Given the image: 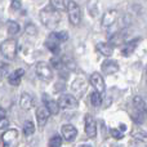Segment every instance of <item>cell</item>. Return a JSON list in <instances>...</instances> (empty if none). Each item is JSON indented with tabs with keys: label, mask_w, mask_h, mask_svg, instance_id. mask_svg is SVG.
Returning <instances> with one entry per match:
<instances>
[{
	"label": "cell",
	"mask_w": 147,
	"mask_h": 147,
	"mask_svg": "<svg viewBox=\"0 0 147 147\" xmlns=\"http://www.w3.org/2000/svg\"><path fill=\"white\" fill-rule=\"evenodd\" d=\"M40 20L44 26H47V27H49V28H54L61 22V14H59V12L54 10L53 8L49 5V7L41 9Z\"/></svg>",
	"instance_id": "obj_1"
},
{
	"label": "cell",
	"mask_w": 147,
	"mask_h": 147,
	"mask_svg": "<svg viewBox=\"0 0 147 147\" xmlns=\"http://www.w3.org/2000/svg\"><path fill=\"white\" fill-rule=\"evenodd\" d=\"M67 14H69V20L74 26H79L81 22V9L74 0H69L66 4Z\"/></svg>",
	"instance_id": "obj_2"
},
{
	"label": "cell",
	"mask_w": 147,
	"mask_h": 147,
	"mask_svg": "<svg viewBox=\"0 0 147 147\" xmlns=\"http://www.w3.org/2000/svg\"><path fill=\"white\" fill-rule=\"evenodd\" d=\"M0 52L8 59H14L17 56V41L14 39H7L0 45Z\"/></svg>",
	"instance_id": "obj_3"
},
{
	"label": "cell",
	"mask_w": 147,
	"mask_h": 147,
	"mask_svg": "<svg viewBox=\"0 0 147 147\" xmlns=\"http://www.w3.org/2000/svg\"><path fill=\"white\" fill-rule=\"evenodd\" d=\"M58 106L62 110H70V109H75L78 106V99L75 98L71 94H63L59 97L58 99Z\"/></svg>",
	"instance_id": "obj_4"
},
{
	"label": "cell",
	"mask_w": 147,
	"mask_h": 147,
	"mask_svg": "<svg viewBox=\"0 0 147 147\" xmlns=\"http://www.w3.org/2000/svg\"><path fill=\"white\" fill-rule=\"evenodd\" d=\"M36 75L41 79V80L49 81L52 78H53V72H52V69L45 63V62H39L36 65Z\"/></svg>",
	"instance_id": "obj_5"
},
{
	"label": "cell",
	"mask_w": 147,
	"mask_h": 147,
	"mask_svg": "<svg viewBox=\"0 0 147 147\" xmlns=\"http://www.w3.org/2000/svg\"><path fill=\"white\" fill-rule=\"evenodd\" d=\"M89 81H90V84L93 85V88L97 89L96 92H98V93H103V92H105L106 85H105V80H103V78H102V75L99 72L92 74Z\"/></svg>",
	"instance_id": "obj_6"
},
{
	"label": "cell",
	"mask_w": 147,
	"mask_h": 147,
	"mask_svg": "<svg viewBox=\"0 0 147 147\" xmlns=\"http://www.w3.org/2000/svg\"><path fill=\"white\" fill-rule=\"evenodd\" d=\"M44 44H45V47L52 52V53L57 54L59 52V44H61V41L58 40L56 32H52L51 35L47 38V40H45V43Z\"/></svg>",
	"instance_id": "obj_7"
},
{
	"label": "cell",
	"mask_w": 147,
	"mask_h": 147,
	"mask_svg": "<svg viewBox=\"0 0 147 147\" xmlns=\"http://www.w3.org/2000/svg\"><path fill=\"white\" fill-rule=\"evenodd\" d=\"M116 20H117V10H115V9L107 10L103 14V17H102V22H101L102 27H105V28L110 27V26H112L116 22Z\"/></svg>",
	"instance_id": "obj_8"
},
{
	"label": "cell",
	"mask_w": 147,
	"mask_h": 147,
	"mask_svg": "<svg viewBox=\"0 0 147 147\" xmlns=\"http://www.w3.org/2000/svg\"><path fill=\"white\" fill-rule=\"evenodd\" d=\"M85 134L90 138L97 136V124L92 115H86L85 116Z\"/></svg>",
	"instance_id": "obj_9"
},
{
	"label": "cell",
	"mask_w": 147,
	"mask_h": 147,
	"mask_svg": "<svg viewBox=\"0 0 147 147\" xmlns=\"http://www.w3.org/2000/svg\"><path fill=\"white\" fill-rule=\"evenodd\" d=\"M51 117V112L48 111L45 106H41L36 110V119H38V124L39 127H44L47 124V121Z\"/></svg>",
	"instance_id": "obj_10"
},
{
	"label": "cell",
	"mask_w": 147,
	"mask_h": 147,
	"mask_svg": "<svg viewBox=\"0 0 147 147\" xmlns=\"http://www.w3.org/2000/svg\"><path fill=\"white\" fill-rule=\"evenodd\" d=\"M17 137H18L17 129H8L7 132H4V134L1 136V142H3V145L9 146V145H12V143H14Z\"/></svg>",
	"instance_id": "obj_11"
},
{
	"label": "cell",
	"mask_w": 147,
	"mask_h": 147,
	"mask_svg": "<svg viewBox=\"0 0 147 147\" xmlns=\"http://www.w3.org/2000/svg\"><path fill=\"white\" fill-rule=\"evenodd\" d=\"M62 136H63V138L66 141L71 142V141L75 140L76 136H78V130H76V128L74 127V125L66 124L62 127Z\"/></svg>",
	"instance_id": "obj_12"
},
{
	"label": "cell",
	"mask_w": 147,
	"mask_h": 147,
	"mask_svg": "<svg viewBox=\"0 0 147 147\" xmlns=\"http://www.w3.org/2000/svg\"><path fill=\"white\" fill-rule=\"evenodd\" d=\"M102 71H103L105 75H114L119 71V65L115 61H111V59H107L102 63Z\"/></svg>",
	"instance_id": "obj_13"
},
{
	"label": "cell",
	"mask_w": 147,
	"mask_h": 147,
	"mask_svg": "<svg viewBox=\"0 0 147 147\" xmlns=\"http://www.w3.org/2000/svg\"><path fill=\"white\" fill-rule=\"evenodd\" d=\"M23 75H25V69H18V70H16L14 72H12L9 76H8V83H9L10 85H13V86L20 85L21 79H22Z\"/></svg>",
	"instance_id": "obj_14"
},
{
	"label": "cell",
	"mask_w": 147,
	"mask_h": 147,
	"mask_svg": "<svg viewBox=\"0 0 147 147\" xmlns=\"http://www.w3.org/2000/svg\"><path fill=\"white\" fill-rule=\"evenodd\" d=\"M44 98V103H45V107L48 109V111L51 112V115L53 114V115H57L59 112V106H58V102H56L54 99H52V98H49L48 96H44L43 97Z\"/></svg>",
	"instance_id": "obj_15"
},
{
	"label": "cell",
	"mask_w": 147,
	"mask_h": 147,
	"mask_svg": "<svg viewBox=\"0 0 147 147\" xmlns=\"http://www.w3.org/2000/svg\"><path fill=\"white\" fill-rule=\"evenodd\" d=\"M96 48H97V51L105 57H111L112 53H114V48H112V45L109 43H98L96 45Z\"/></svg>",
	"instance_id": "obj_16"
},
{
	"label": "cell",
	"mask_w": 147,
	"mask_h": 147,
	"mask_svg": "<svg viewBox=\"0 0 147 147\" xmlns=\"http://www.w3.org/2000/svg\"><path fill=\"white\" fill-rule=\"evenodd\" d=\"M32 105H34V99H32V97H31L28 93H23L22 96H21L20 106L22 107V110L28 111V110L32 107Z\"/></svg>",
	"instance_id": "obj_17"
},
{
	"label": "cell",
	"mask_w": 147,
	"mask_h": 147,
	"mask_svg": "<svg viewBox=\"0 0 147 147\" xmlns=\"http://www.w3.org/2000/svg\"><path fill=\"white\" fill-rule=\"evenodd\" d=\"M140 40L141 39L138 38V39H134V40H132V41H128V44L123 48V51H121L123 56H130V54L134 52L136 47H137V44L140 43Z\"/></svg>",
	"instance_id": "obj_18"
},
{
	"label": "cell",
	"mask_w": 147,
	"mask_h": 147,
	"mask_svg": "<svg viewBox=\"0 0 147 147\" xmlns=\"http://www.w3.org/2000/svg\"><path fill=\"white\" fill-rule=\"evenodd\" d=\"M51 7L57 12L66 10V1L65 0H51Z\"/></svg>",
	"instance_id": "obj_19"
},
{
	"label": "cell",
	"mask_w": 147,
	"mask_h": 147,
	"mask_svg": "<svg viewBox=\"0 0 147 147\" xmlns=\"http://www.w3.org/2000/svg\"><path fill=\"white\" fill-rule=\"evenodd\" d=\"M133 106H134L136 111H138V112H145L146 105H145V101H143L141 97H134V98H133Z\"/></svg>",
	"instance_id": "obj_20"
},
{
	"label": "cell",
	"mask_w": 147,
	"mask_h": 147,
	"mask_svg": "<svg viewBox=\"0 0 147 147\" xmlns=\"http://www.w3.org/2000/svg\"><path fill=\"white\" fill-rule=\"evenodd\" d=\"M90 103L93 105L94 107H99L102 103V97H101V93L98 92H93L90 94Z\"/></svg>",
	"instance_id": "obj_21"
},
{
	"label": "cell",
	"mask_w": 147,
	"mask_h": 147,
	"mask_svg": "<svg viewBox=\"0 0 147 147\" xmlns=\"http://www.w3.org/2000/svg\"><path fill=\"white\" fill-rule=\"evenodd\" d=\"M20 32V25L14 21H9L8 22V34L9 35H16Z\"/></svg>",
	"instance_id": "obj_22"
},
{
	"label": "cell",
	"mask_w": 147,
	"mask_h": 147,
	"mask_svg": "<svg viewBox=\"0 0 147 147\" xmlns=\"http://www.w3.org/2000/svg\"><path fill=\"white\" fill-rule=\"evenodd\" d=\"M23 133H25V136H31L35 133V125L32 121H27L23 125Z\"/></svg>",
	"instance_id": "obj_23"
},
{
	"label": "cell",
	"mask_w": 147,
	"mask_h": 147,
	"mask_svg": "<svg viewBox=\"0 0 147 147\" xmlns=\"http://www.w3.org/2000/svg\"><path fill=\"white\" fill-rule=\"evenodd\" d=\"M62 146V138L59 136H54L49 140V145L48 147H61Z\"/></svg>",
	"instance_id": "obj_24"
},
{
	"label": "cell",
	"mask_w": 147,
	"mask_h": 147,
	"mask_svg": "<svg viewBox=\"0 0 147 147\" xmlns=\"http://www.w3.org/2000/svg\"><path fill=\"white\" fill-rule=\"evenodd\" d=\"M110 132H111L112 137L116 138V140H121V138L124 137V134H123V130H119V129H115V128H112Z\"/></svg>",
	"instance_id": "obj_25"
},
{
	"label": "cell",
	"mask_w": 147,
	"mask_h": 147,
	"mask_svg": "<svg viewBox=\"0 0 147 147\" xmlns=\"http://www.w3.org/2000/svg\"><path fill=\"white\" fill-rule=\"evenodd\" d=\"M25 31L28 34V35H35L38 31H36V27L34 25H31V23H28L27 26H26V28H25Z\"/></svg>",
	"instance_id": "obj_26"
},
{
	"label": "cell",
	"mask_w": 147,
	"mask_h": 147,
	"mask_svg": "<svg viewBox=\"0 0 147 147\" xmlns=\"http://www.w3.org/2000/svg\"><path fill=\"white\" fill-rule=\"evenodd\" d=\"M57 34V38H58V40L61 41H66L67 39H69V34L66 32V31H61V32H56Z\"/></svg>",
	"instance_id": "obj_27"
},
{
	"label": "cell",
	"mask_w": 147,
	"mask_h": 147,
	"mask_svg": "<svg viewBox=\"0 0 147 147\" xmlns=\"http://www.w3.org/2000/svg\"><path fill=\"white\" fill-rule=\"evenodd\" d=\"M61 63H62V61L59 58H53L52 59V65H53L56 69H59V67H61Z\"/></svg>",
	"instance_id": "obj_28"
},
{
	"label": "cell",
	"mask_w": 147,
	"mask_h": 147,
	"mask_svg": "<svg viewBox=\"0 0 147 147\" xmlns=\"http://www.w3.org/2000/svg\"><path fill=\"white\" fill-rule=\"evenodd\" d=\"M8 69H9V66H8V65H1V66H0V75H5V74L8 72Z\"/></svg>",
	"instance_id": "obj_29"
},
{
	"label": "cell",
	"mask_w": 147,
	"mask_h": 147,
	"mask_svg": "<svg viewBox=\"0 0 147 147\" xmlns=\"http://www.w3.org/2000/svg\"><path fill=\"white\" fill-rule=\"evenodd\" d=\"M20 8H21V3L18 1V0H13V1H12V9L18 10Z\"/></svg>",
	"instance_id": "obj_30"
},
{
	"label": "cell",
	"mask_w": 147,
	"mask_h": 147,
	"mask_svg": "<svg viewBox=\"0 0 147 147\" xmlns=\"http://www.w3.org/2000/svg\"><path fill=\"white\" fill-rule=\"evenodd\" d=\"M5 115H7V112H5V110H4V109H1V107H0V120L5 119Z\"/></svg>",
	"instance_id": "obj_31"
},
{
	"label": "cell",
	"mask_w": 147,
	"mask_h": 147,
	"mask_svg": "<svg viewBox=\"0 0 147 147\" xmlns=\"http://www.w3.org/2000/svg\"><path fill=\"white\" fill-rule=\"evenodd\" d=\"M80 147H90V146H89V145H81Z\"/></svg>",
	"instance_id": "obj_32"
}]
</instances>
